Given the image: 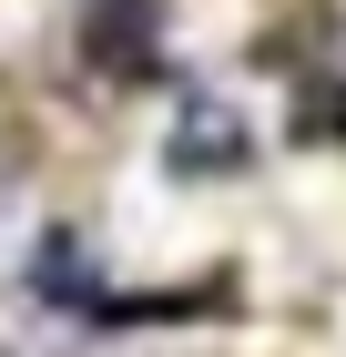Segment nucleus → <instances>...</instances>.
I'll return each instance as SVG.
<instances>
[{"instance_id":"obj_1","label":"nucleus","mask_w":346,"mask_h":357,"mask_svg":"<svg viewBox=\"0 0 346 357\" xmlns=\"http://www.w3.org/2000/svg\"><path fill=\"white\" fill-rule=\"evenodd\" d=\"M244 143H235V123H224V112L204 102V123H184V133H173V164H235Z\"/></svg>"}]
</instances>
